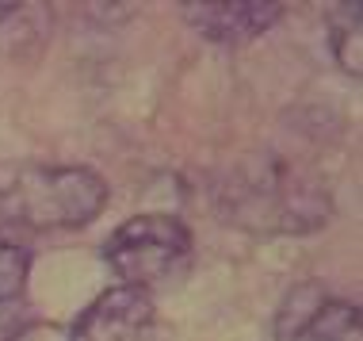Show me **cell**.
I'll use <instances>...</instances> for the list:
<instances>
[{
    "label": "cell",
    "mask_w": 363,
    "mask_h": 341,
    "mask_svg": "<svg viewBox=\"0 0 363 341\" xmlns=\"http://www.w3.org/2000/svg\"><path fill=\"white\" fill-rule=\"evenodd\" d=\"M214 203L225 222L249 234H264V238L313 234L333 215V196L325 184L272 153H257L233 165L222 177Z\"/></svg>",
    "instance_id": "obj_1"
},
{
    "label": "cell",
    "mask_w": 363,
    "mask_h": 341,
    "mask_svg": "<svg viewBox=\"0 0 363 341\" xmlns=\"http://www.w3.org/2000/svg\"><path fill=\"white\" fill-rule=\"evenodd\" d=\"M107 207V180L88 165H0V222L23 230H77Z\"/></svg>",
    "instance_id": "obj_2"
},
{
    "label": "cell",
    "mask_w": 363,
    "mask_h": 341,
    "mask_svg": "<svg viewBox=\"0 0 363 341\" xmlns=\"http://www.w3.org/2000/svg\"><path fill=\"white\" fill-rule=\"evenodd\" d=\"M195 238L176 215H134L119 222L104 242V265L123 288L150 291L180 276L191 261Z\"/></svg>",
    "instance_id": "obj_3"
},
{
    "label": "cell",
    "mask_w": 363,
    "mask_h": 341,
    "mask_svg": "<svg viewBox=\"0 0 363 341\" xmlns=\"http://www.w3.org/2000/svg\"><path fill=\"white\" fill-rule=\"evenodd\" d=\"M276 341H359V303L310 280L283 296Z\"/></svg>",
    "instance_id": "obj_4"
},
{
    "label": "cell",
    "mask_w": 363,
    "mask_h": 341,
    "mask_svg": "<svg viewBox=\"0 0 363 341\" xmlns=\"http://www.w3.org/2000/svg\"><path fill=\"white\" fill-rule=\"evenodd\" d=\"M153 299L138 288H107L69 326V341H153Z\"/></svg>",
    "instance_id": "obj_5"
},
{
    "label": "cell",
    "mask_w": 363,
    "mask_h": 341,
    "mask_svg": "<svg viewBox=\"0 0 363 341\" xmlns=\"http://www.w3.org/2000/svg\"><path fill=\"white\" fill-rule=\"evenodd\" d=\"M188 23L218 46H245L276 27L283 4H184Z\"/></svg>",
    "instance_id": "obj_6"
},
{
    "label": "cell",
    "mask_w": 363,
    "mask_h": 341,
    "mask_svg": "<svg viewBox=\"0 0 363 341\" xmlns=\"http://www.w3.org/2000/svg\"><path fill=\"white\" fill-rule=\"evenodd\" d=\"M359 4H337L329 12V46L337 54L340 70L352 73L359 81L363 65H359Z\"/></svg>",
    "instance_id": "obj_7"
},
{
    "label": "cell",
    "mask_w": 363,
    "mask_h": 341,
    "mask_svg": "<svg viewBox=\"0 0 363 341\" xmlns=\"http://www.w3.org/2000/svg\"><path fill=\"white\" fill-rule=\"evenodd\" d=\"M27 276H31V249L0 238V303H16L27 291Z\"/></svg>",
    "instance_id": "obj_8"
},
{
    "label": "cell",
    "mask_w": 363,
    "mask_h": 341,
    "mask_svg": "<svg viewBox=\"0 0 363 341\" xmlns=\"http://www.w3.org/2000/svg\"><path fill=\"white\" fill-rule=\"evenodd\" d=\"M35 326V315L19 303H4L0 307V341H23Z\"/></svg>",
    "instance_id": "obj_9"
}]
</instances>
